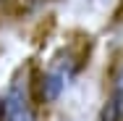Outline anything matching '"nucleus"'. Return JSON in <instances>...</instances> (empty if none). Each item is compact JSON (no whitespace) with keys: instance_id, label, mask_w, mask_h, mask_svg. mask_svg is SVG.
I'll use <instances>...</instances> for the list:
<instances>
[{"instance_id":"20e7f679","label":"nucleus","mask_w":123,"mask_h":121,"mask_svg":"<svg viewBox=\"0 0 123 121\" xmlns=\"http://www.w3.org/2000/svg\"><path fill=\"white\" fill-rule=\"evenodd\" d=\"M121 11H123V0H121Z\"/></svg>"},{"instance_id":"f257e3e1","label":"nucleus","mask_w":123,"mask_h":121,"mask_svg":"<svg viewBox=\"0 0 123 121\" xmlns=\"http://www.w3.org/2000/svg\"><path fill=\"white\" fill-rule=\"evenodd\" d=\"M94 42L89 34H79L68 42H60L45 58V63H34V90L45 111L58 108L81 82L89 69Z\"/></svg>"},{"instance_id":"f03ea898","label":"nucleus","mask_w":123,"mask_h":121,"mask_svg":"<svg viewBox=\"0 0 123 121\" xmlns=\"http://www.w3.org/2000/svg\"><path fill=\"white\" fill-rule=\"evenodd\" d=\"M34 90V61L18 63L0 87V121H45Z\"/></svg>"},{"instance_id":"7ed1b4c3","label":"nucleus","mask_w":123,"mask_h":121,"mask_svg":"<svg viewBox=\"0 0 123 121\" xmlns=\"http://www.w3.org/2000/svg\"><path fill=\"white\" fill-rule=\"evenodd\" d=\"M94 121H123V48L107 69L105 95L99 100Z\"/></svg>"}]
</instances>
